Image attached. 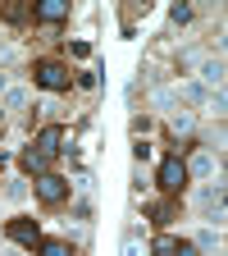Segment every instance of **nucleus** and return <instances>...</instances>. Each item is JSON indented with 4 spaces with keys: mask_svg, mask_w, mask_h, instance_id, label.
Masks as SVG:
<instances>
[{
    "mask_svg": "<svg viewBox=\"0 0 228 256\" xmlns=\"http://www.w3.org/2000/svg\"><path fill=\"white\" fill-rule=\"evenodd\" d=\"M155 183L165 188V192H183V188H187V165H183L178 156L160 160V174H155Z\"/></svg>",
    "mask_w": 228,
    "mask_h": 256,
    "instance_id": "f257e3e1",
    "label": "nucleus"
},
{
    "mask_svg": "<svg viewBox=\"0 0 228 256\" xmlns=\"http://www.w3.org/2000/svg\"><path fill=\"white\" fill-rule=\"evenodd\" d=\"M37 197H41L46 206L64 202V197H69V178H59V174H41V178H37Z\"/></svg>",
    "mask_w": 228,
    "mask_h": 256,
    "instance_id": "f03ea898",
    "label": "nucleus"
},
{
    "mask_svg": "<svg viewBox=\"0 0 228 256\" xmlns=\"http://www.w3.org/2000/svg\"><path fill=\"white\" fill-rule=\"evenodd\" d=\"M37 82L46 92H64V87H69V69L55 64V60H46V64H37Z\"/></svg>",
    "mask_w": 228,
    "mask_h": 256,
    "instance_id": "7ed1b4c3",
    "label": "nucleus"
},
{
    "mask_svg": "<svg viewBox=\"0 0 228 256\" xmlns=\"http://www.w3.org/2000/svg\"><path fill=\"white\" fill-rule=\"evenodd\" d=\"M9 238L23 242V247H37L41 242V229H37V220H9Z\"/></svg>",
    "mask_w": 228,
    "mask_h": 256,
    "instance_id": "20e7f679",
    "label": "nucleus"
},
{
    "mask_svg": "<svg viewBox=\"0 0 228 256\" xmlns=\"http://www.w3.org/2000/svg\"><path fill=\"white\" fill-rule=\"evenodd\" d=\"M37 151L50 160V156H59L64 151V128H41V138H37Z\"/></svg>",
    "mask_w": 228,
    "mask_h": 256,
    "instance_id": "39448f33",
    "label": "nucleus"
},
{
    "mask_svg": "<svg viewBox=\"0 0 228 256\" xmlns=\"http://www.w3.org/2000/svg\"><path fill=\"white\" fill-rule=\"evenodd\" d=\"M37 18L41 23H64V18H69V5H64V0H41V5H37Z\"/></svg>",
    "mask_w": 228,
    "mask_h": 256,
    "instance_id": "423d86ee",
    "label": "nucleus"
},
{
    "mask_svg": "<svg viewBox=\"0 0 228 256\" xmlns=\"http://www.w3.org/2000/svg\"><path fill=\"white\" fill-rule=\"evenodd\" d=\"M201 78H206L210 87H219V82H224V64H219V60H210L206 69H201Z\"/></svg>",
    "mask_w": 228,
    "mask_h": 256,
    "instance_id": "0eeeda50",
    "label": "nucleus"
},
{
    "mask_svg": "<svg viewBox=\"0 0 228 256\" xmlns=\"http://www.w3.org/2000/svg\"><path fill=\"white\" fill-rule=\"evenodd\" d=\"M41 256H73V247L59 242V238H50V242H41Z\"/></svg>",
    "mask_w": 228,
    "mask_h": 256,
    "instance_id": "6e6552de",
    "label": "nucleus"
},
{
    "mask_svg": "<svg viewBox=\"0 0 228 256\" xmlns=\"http://www.w3.org/2000/svg\"><path fill=\"white\" fill-rule=\"evenodd\" d=\"M23 165H27V170H46V156L27 146V151H23Z\"/></svg>",
    "mask_w": 228,
    "mask_h": 256,
    "instance_id": "1a4fd4ad",
    "label": "nucleus"
},
{
    "mask_svg": "<svg viewBox=\"0 0 228 256\" xmlns=\"http://www.w3.org/2000/svg\"><path fill=\"white\" fill-rule=\"evenodd\" d=\"M192 170H197V174H210V170H215V160H210V151H201L197 160H192ZM192 170H187V174H192Z\"/></svg>",
    "mask_w": 228,
    "mask_h": 256,
    "instance_id": "9d476101",
    "label": "nucleus"
},
{
    "mask_svg": "<svg viewBox=\"0 0 228 256\" xmlns=\"http://www.w3.org/2000/svg\"><path fill=\"white\" fill-rule=\"evenodd\" d=\"M5 106H9V110H23V106H27V92H23V87H14V92L5 96Z\"/></svg>",
    "mask_w": 228,
    "mask_h": 256,
    "instance_id": "9b49d317",
    "label": "nucleus"
},
{
    "mask_svg": "<svg viewBox=\"0 0 228 256\" xmlns=\"http://www.w3.org/2000/svg\"><path fill=\"white\" fill-rule=\"evenodd\" d=\"M174 247H178L174 238H160V242H155V256H174Z\"/></svg>",
    "mask_w": 228,
    "mask_h": 256,
    "instance_id": "f8f14e48",
    "label": "nucleus"
},
{
    "mask_svg": "<svg viewBox=\"0 0 228 256\" xmlns=\"http://www.w3.org/2000/svg\"><path fill=\"white\" fill-rule=\"evenodd\" d=\"M174 256H201L197 247H174Z\"/></svg>",
    "mask_w": 228,
    "mask_h": 256,
    "instance_id": "ddd939ff",
    "label": "nucleus"
}]
</instances>
